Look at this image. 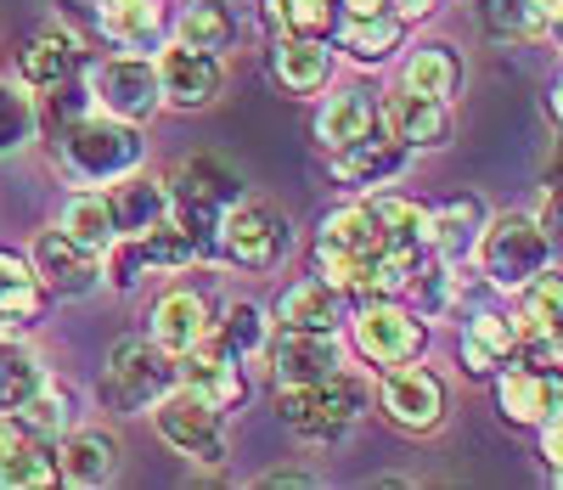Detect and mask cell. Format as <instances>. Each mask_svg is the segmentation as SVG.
<instances>
[{"label":"cell","mask_w":563,"mask_h":490,"mask_svg":"<svg viewBox=\"0 0 563 490\" xmlns=\"http://www.w3.org/2000/svg\"><path fill=\"white\" fill-rule=\"evenodd\" d=\"M541 462H547L552 479H563V412L541 423Z\"/></svg>","instance_id":"44"},{"label":"cell","mask_w":563,"mask_h":490,"mask_svg":"<svg viewBox=\"0 0 563 490\" xmlns=\"http://www.w3.org/2000/svg\"><path fill=\"white\" fill-rule=\"evenodd\" d=\"M366 412H372V378L355 367H339L316 383H276V417L316 446L344 439Z\"/></svg>","instance_id":"2"},{"label":"cell","mask_w":563,"mask_h":490,"mask_svg":"<svg viewBox=\"0 0 563 490\" xmlns=\"http://www.w3.org/2000/svg\"><path fill=\"white\" fill-rule=\"evenodd\" d=\"M456 271H462V265H445V260H434V254L417 265V276H411L406 293L417 300V316H422V322H440V316L462 300V276H456Z\"/></svg>","instance_id":"40"},{"label":"cell","mask_w":563,"mask_h":490,"mask_svg":"<svg viewBox=\"0 0 563 490\" xmlns=\"http://www.w3.org/2000/svg\"><path fill=\"white\" fill-rule=\"evenodd\" d=\"M18 417H23L40 439H63V434L74 428V389H68V383H57L52 372H45V383H40L34 395L18 406Z\"/></svg>","instance_id":"39"},{"label":"cell","mask_w":563,"mask_h":490,"mask_svg":"<svg viewBox=\"0 0 563 490\" xmlns=\"http://www.w3.org/2000/svg\"><path fill=\"white\" fill-rule=\"evenodd\" d=\"M271 79L294 96H316L333 79V52L316 34H271Z\"/></svg>","instance_id":"24"},{"label":"cell","mask_w":563,"mask_h":490,"mask_svg":"<svg viewBox=\"0 0 563 490\" xmlns=\"http://www.w3.org/2000/svg\"><path fill=\"white\" fill-rule=\"evenodd\" d=\"M57 451V479L79 484V490H97L119 479V439L108 428H68L63 439H52Z\"/></svg>","instance_id":"23"},{"label":"cell","mask_w":563,"mask_h":490,"mask_svg":"<svg viewBox=\"0 0 563 490\" xmlns=\"http://www.w3.org/2000/svg\"><path fill=\"white\" fill-rule=\"evenodd\" d=\"M294 249V226L276 204L265 198H243L220 215V231H214V260L238 265V271H271L282 265V254Z\"/></svg>","instance_id":"6"},{"label":"cell","mask_w":563,"mask_h":490,"mask_svg":"<svg viewBox=\"0 0 563 490\" xmlns=\"http://www.w3.org/2000/svg\"><path fill=\"white\" fill-rule=\"evenodd\" d=\"M400 85H406V90H417V96H440V102H451L456 85H462V57L451 52V45L429 40V45H417V52L406 57Z\"/></svg>","instance_id":"31"},{"label":"cell","mask_w":563,"mask_h":490,"mask_svg":"<svg viewBox=\"0 0 563 490\" xmlns=\"http://www.w3.org/2000/svg\"><path fill=\"white\" fill-rule=\"evenodd\" d=\"M479 12V29L501 45H525V40H541L547 34V7L541 0H474Z\"/></svg>","instance_id":"35"},{"label":"cell","mask_w":563,"mask_h":490,"mask_svg":"<svg viewBox=\"0 0 563 490\" xmlns=\"http://www.w3.org/2000/svg\"><path fill=\"white\" fill-rule=\"evenodd\" d=\"M536 226L547 231V242H552V260L563 254V159L547 170V181H541V209H536Z\"/></svg>","instance_id":"43"},{"label":"cell","mask_w":563,"mask_h":490,"mask_svg":"<svg viewBox=\"0 0 563 490\" xmlns=\"http://www.w3.org/2000/svg\"><path fill=\"white\" fill-rule=\"evenodd\" d=\"M57 226L74 237V242H85V249H108V242L119 237V226H113V209H108V192H90V186H79L74 198L63 204V215H57Z\"/></svg>","instance_id":"37"},{"label":"cell","mask_w":563,"mask_h":490,"mask_svg":"<svg viewBox=\"0 0 563 490\" xmlns=\"http://www.w3.org/2000/svg\"><path fill=\"white\" fill-rule=\"evenodd\" d=\"M384 124V108H378V96H372L366 85H344V90H333L327 102L316 108V146L321 153H344L350 141H361V135H372Z\"/></svg>","instance_id":"22"},{"label":"cell","mask_w":563,"mask_h":490,"mask_svg":"<svg viewBox=\"0 0 563 490\" xmlns=\"http://www.w3.org/2000/svg\"><path fill=\"white\" fill-rule=\"evenodd\" d=\"M496 412L501 423H519V428H541L547 417L563 412V367H501L496 378Z\"/></svg>","instance_id":"15"},{"label":"cell","mask_w":563,"mask_h":490,"mask_svg":"<svg viewBox=\"0 0 563 490\" xmlns=\"http://www.w3.org/2000/svg\"><path fill=\"white\" fill-rule=\"evenodd\" d=\"M164 389H175V356H164L153 338H119V345L108 350L97 395H102V406L113 417L153 412Z\"/></svg>","instance_id":"5"},{"label":"cell","mask_w":563,"mask_h":490,"mask_svg":"<svg viewBox=\"0 0 563 490\" xmlns=\"http://www.w3.org/2000/svg\"><path fill=\"white\" fill-rule=\"evenodd\" d=\"M108 209H113L119 237L153 231L158 220H169V186L153 181V175H141V170H130V175H119V181L108 186Z\"/></svg>","instance_id":"30"},{"label":"cell","mask_w":563,"mask_h":490,"mask_svg":"<svg viewBox=\"0 0 563 490\" xmlns=\"http://www.w3.org/2000/svg\"><path fill=\"white\" fill-rule=\"evenodd\" d=\"M378 249H389V242H384L378 220H372V209H366V198H361V204H344V209H333V215L316 220L310 271L327 276L333 287H344V293H355L361 271L372 265V254H378Z\"/></svg>","instance_id":"4"},{"label":"cell","mask_w":563,"mask_h":490,"mask_svg":"<svg viewBox=\"0 0 563 490\" xmlns=\"http://www.w3.org/2000/svg\"><path fill=\"white\" fill-rule=\"evenodd\" d=\"M350 316V293L333 287L327 276H299L276 293V305H271V322L276 327H294V333H339V322Z\"/></svg>","instance_id":"19"},{"label":"cell","mask_w":563,"mask_h":490,"mask_svg":"<svg viewBox=\"0 0 563 490\" xmlns=\"http://www.w3.org/2000/svg\"><path fill=\"white\" fill-rule=\"evenodd\" d=\"M85 90H90V108H102V113H113V119H130V124H147V119L164 108L158 63H153L147 52L102 57L97 68L85 74Z\"/></svg>","instance_id":"10"},{"label":"cell","mask_w":563,"mask_h":490,"mask_svg":"<svg viewBox=\"0 0 563 490\" xmlns=\"http://www.w3.org/2000/svg\"><path fill=\"white\" fill-rule=\"evenodd\" d=\"M479 271L490 287L501 293H519L530 276H541L552 265V242L547 231L536 226V215H519V209H507V215H490L485 231H479Z\"/></svg>","instance_id":"7"},{"label":"cell","mask_w":563,"mask_h":490,"mask_svg":"<svg viewBox=\"0 0 563 490\" xmlns=\"http://www.w3.org/2000/svg\"><path fill=\"white\" fill-rule=\"evenodd\" d=\"M97 29L119 52H158L169 23L158 0H97Z\"/></svg>","instance_id":"29"},{"label":"cell","mask_w":563,"mask_h":490,"mask_svg":"<svg viewBox=\"0 0 563 490\" xmlns=\"http://www.w3.org/2000/svg\"><path fill=\"white\" fill-rule=\"evenodd\" d=\"M406 164H411V153H406V146H400L384 124L372 130V135H361V141H350L344 153H327V175H333L339 186H350V192L389 186V181L406 175Z\"/></svg>","instance_id":"17"},{"label":"cell","mask_w":563,"mask_h":490,"mask_svg":"<svg viewBox=\"0 0 563 490\" xmlns=\"http://www.w3.org/2000/svg\"><path fill=\"white\" fill-rule=\"evenodd\" d=\"M260 484L265 490H316L321 473H310V468H271V473H260Z\"/></svg>","instance_id":"45"},{"label":"cell","mask_w":563,"mask_h":490,"mask_svg":"<svg viewBox=\"0 0 563 490\" xmlns=\"http://www.w3.org/2000/svg\"><path fill=\"white\" fill-rule=\"evenodd\" d=\"M339 7H344V12H384L389 0H339Z\"/></svg>","instance_id":"48"},{"label":"cell","mask_w":563,"mask_h":490,"mask_svg":"<svg viewBox=\"0 0 563 490\" xmlns=\"http://www.w3.org/2000/svg\"><path fill=\"white\" fill-rule=\"evenodd\" d=\"M209 327H214V316H209V300L198 287H164L153 300V316H147V338L164 356H186Z\"/></svg>","instance_id":"21"},{"label":"cell","mask_w":563,"mask_h":490,"mask_svg":"<svg viewBox=\"0 0 563 490\" xmlns=\"http://www.w3.org/2000/svg\"><path fill=\"white\" fill-rule=\"evenodd\" d=\"M40 311H45V287H40L34 265L18 254H0V322L29 327V322H40Z\"/></svg>","instance_id":"38"},{"label":"cell","mask_w":563,"mask_h":490,"mask_svg":"<svg viewBox=\"0 0 563 490\" xmlns=\"http://www.w3.org/2000/svg\"><path fill=\"white\" fill-rule=\"evenodd\" d=\"M384 108V130L406 146V153H434V146L451 141V102H440V96H417V90H389L378 96Z\"/></svg>","instance_id":"18"},{"label":"cell","mask_w":563,"mask_h":490,"mask_svg":"<svg viewBox=\"0 0 563 490\" xmlns=\"http://www.w3.org/2000/svg\"><path fill=\"white\" fill-rule=\"evenodd\" d=\"M547 119H552V124L563 130V74H558V79L547 85Z\"/></svg>","instance_id":"47"},{"label":"cell","mask_w":563,"mask_h":490,"mask_svg":"<svg viewBox=\"0 0 563 490\" xmlns=\"http://www.w3.org/2000/svg\"><path fill=\"white\" fill-rule=\"evenodd\" d=\"M158 90H164V108H180V113H198L209 108L220 85H225V68H220V52H198V45H158Z\"/></svg>","instance_id":"14"},{"label":"cell","mask_w":563,"mask_h":490,"mask_svg":"<svg viewBox=\"0 0 563 490\" xmlns=\"http://www.w3.org/2000/svg\"><path fill=\"white\" fill-rule=\"evenodd\" d=\"M490 209L474 198V192H462V198H445L440 209H429V254L445 260V265H467L479 249V231H485Z\"/></svg>","instance_id":"25"},{"label":"cell","mask_w":563,"mask_h":490,"mask_svg":"<svg viewBox=\"0 0 563 490\" xmlns=\"http://www.w3.org/2000/svg\"><path fill=\"white\" fill-rule=\"evenodd\" d=\"M209 333H214L220 345H225L231 356H238V361H260V356H265V345H271V333H276V322H271L254 300H231Z\"/></svg>","instance_id":"33"},{"label":"cell","mask_w":563,"mask_h":490,"mask_svg":"<svg viewBox=\"0 0 563 490\" xmlns=\"http://www.w3.org/2000/svg\"><path fill=\"white\" fill-rule=\"evenodd\" d=\"M29 265H34L40 287L52 293V300H85V293L102 287V254L85 249V242H74L63 226H52V231L34 237Z\"/></svg>","instance_id":"12"},{"label":"cell","mask_w":563,"mask_h":490,"mask_svg":"<svg viewBox=\"0 0 563 490\" xmlns=\"http://www.w3.org/2000/svg\"><path fill=\"white\" fill-rule=\"evenodd\" d=\"M40 130V108L23 79H0V159L18 153V146H29Z\"/></svg>","instance_id":"42"},{"label":"cell","mask_w":563,"mask_h":490,"mask_svg":"<svg viewBox=\"0 0 563 490\" xmlns=\"http://www.w3.org/2000/svg\"><path fill=\"white\" fill-rule=\"evenodd\" d=\"M372 220H378L389 249H429V209L417 198H400V192H372L366 198Z\"/></svg>","instance_id":"32"},{"label":"cell","mask_w":563,"mask_h":490,"mask_svg":"<svg viewBox=\"0 0 563 490\" xmlns=\"http://www.w3.org/2000/svg\"><path fill=\"white\" fill-rule=\"evenodd\" d=\"M445 7V0H389V12L395 18H406V23H417V18H434Z\"/></svg>","instance_id":"46"},{"label":"cell","mask_w":563,"mask_h":490,"mask_svg":"<svg viewBox=\"0 0 563 490\" xmlns=\"http://www.w3.org/2000/svg\"><path fill=\"white\" fill-rule=\"evenodd\" d=\"M57 159H63V175L74 186H113L119 175L147 164V141H141V124L113 119L102 108H85V113L63 119Z\"/></svg>","instance_id":"1"},{"label":"cell","mask_w":563,"mask_h":490,"mask_svg":"<svg viewBox=\"0 0 563 490\" xmlns=\"http://www.w3.org/2000/svg\"><path fill=\"white\" fill-rule=\"evenodd\" d=\"M400 40H406V18H395L389 7L384 12H344L339 29H333V45L361 68L389 63L400 52Z\"/></svg>","instance_id":"26"},{"label":"cell","mask_w":563,"mask_h":490,"mask_svg":"<svg viewBox=\"0 0 563 490\" xmlns=\"http://www.w3.org/2000/svg\"><path fill=\"white\" fill-rule=\"evenodd\" d=\"M164 186H169V220L192 237V249L203 260H214L220 215L243 198V175L231 170L225 159H214V153H198V159H180V170Z\"/></svg>","instance_id":"3"},{"label":"cell","mask_w":563,"mask_h":490,"mask_svg":"<svg viewBox=\"0 0 563 490\" xmlns=\"http://www.w3.org/2000/svg\"><path fill=\"white\" fill-rule=\"evenodd\" d=\"M175 383L198 389V395L209 406H220V412H238L249 401V372H243V361L231 356L214 333H203L186 356H175Z\"/></svg>","instance_id":"16"},{"label":"cell","mask_w":563,"mask_h":490,"mask_svg":"<svg viewBox=\"0 0 563 490\" xmlns=\"http://www.w3.org/2000/svg\"><path fill=\"white\" fill-rule=\"evenodd\" d=\"M153 428H158L164 446L175 457H186V462H198V468H220L225 462V412L209 406L198 389H186V383L164 389L158 406H153Z\"/></svg>","instance_id":"8"},{"label":"cell","mask_w":563,"mask_h":490,"mask_svg":"<svg viewBox=\"0 0 563 490\" xmlns=\"http://www.w3.org/2000/svg\"><path fill=\"white\" fill-rule=\"evenodd\" d=\"M378 406L406 434H434L445 423V383H440V372L422 367V356L417 361H395L378 378Z\"/></svg>","instance_id":"11"},{"label":"cell","mask_w":563,"mask_h":490,"mask_svg":"<svg viewBox=\"0 0 563 490\" xmlns=\"http://www.w3.org/2000/svg\"><path fill=\"white\" fill-rule=\"evenodd\" d=\"M462 367L474 378H496L507 361H519V316L501 311H479L474 322L462 327Z\"/></svg>","instance_id":"27"},{"label":"cell","mask_w":563,"mask_h":490,"mask_svg":"<svg viewBox=\"0 0 563 490\" xmlns=\"http://www.w3.org/2000/svg\"><path fill=\"white\" fill-rule=\"evenodd\" d=\"M552 34H558V45H563V29H552Z\"/></svg>","instance_id":"49"},{"label":"cell","mask_w":563,"mask_h":490,"mask_svg":"<svg viewBox=\"0 0 563 490\" xmlns=\"http://www.w3.org/2000/svg\"><path fill=\"white\" fill-rule=\"evenodd\" d=\"M0 484H7V490H45V484H57V451H52V439L29 434L12 457H0Z\"/></svg>","instance_id":"41"},{"label":"cell","mask_w":563,"mask_h":490,"mask_svg":"<svg viewBox=\"0 0 563 490\" xmlns=\"http://www.w3.org/2000/svg\"><path fill=\"white\" fill-rule=\"evenodd\" d=\"M558 159H563V146H558Z\"/></svg>","instance_id":"50"},{"label":"cell","mask_w":563,"mask_h":490,"mask_svg":"<svg viewBox=\"0 0 563 490\" xmlns=\"http://www.w3.org/2000/svg\"><path fill=\"white\" fill-rule=\"evenodd\" d=\"M175 40L180 45H198V52H225L238 40V12L225 0H186L180 18H175Z\"/></svg>","instance_id":"34"},{"label":"cell","mask_w":563,"mask_h":490,"mask_svg":"<svg viewBox=\"0 0 563 490\" xmlns=\"http://www.w3.org/2000/svg\"><path fill=\"white\" fill-rule=\"evenodd\" d=\"M74 68H79V40L68 29H40L18 52V79L29 90H57L74 79Z\"/></svg>","instance_id":"28"},{"label":"cell","mask_w":563,"mask_h":490,"mask_svg":"<svg viewBox=\"0 0 563 490\" xmlns=\"http://www.w3.org/2000/svg\"><path fill=\"white\" fill-rule=\"evenodd\" d=\"M265 361H271V378L276 383H316L327 372L344 367V350H339V333H294V327H276L271 345H265Z\"/></svg>","instance_id":"20"},{"label":"cell","mask_w":563,"mask_h":490,"mask_svg":"<svg viewBox=\"0 0 563 490\" xmlns=\"http://www.w3.org/2000/svg\"><path fill=\"white\" fill-rule=\"evenodd\" d=\"M350 322V345L361 361L372 367H395V361H417L429 350V322L417 311H406L400 300H355Z\"/></svg>","instance_id":"9"},{"label":"cell","mask_w":563,"mask_h":490,"mask_svg":"<svg viewBox=\"0 0 563 490\" xmlns=\"http://www.w3.org/2000/svg\"><path fill=\"white\" fill-rule=\"evenodd\" d=\"M519 356L530 367H563V276L552 265L519 287Z\"/></svg>","instance_id":"13"},{"label":"cell","mask_w":563,"mask_h":490,"mask_svg":"<svg viewBox=\"0 0 563 490\" xmlns=\"http://www.w3.org/2000/svg\"><path fill=\"white\" fill-rule=\"evenodd\" d=\"M271 34H316V40H333L344 7L339 0H265L260 7Z\"/></svg>","instance_id":"36"}]
</instances>
